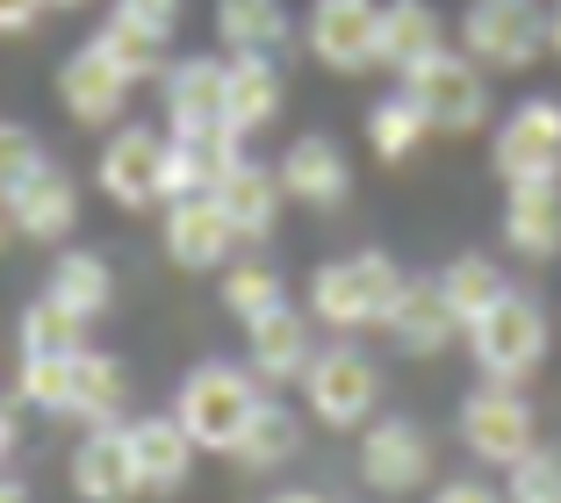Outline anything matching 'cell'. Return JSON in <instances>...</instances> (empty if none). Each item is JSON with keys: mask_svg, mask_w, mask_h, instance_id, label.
Masks as SVG:
<instances>
[{"mask_svg": "<svg viewBox=\"0 0 561 503\" xmlns=\"http://www.w3.org/2000/svg\"><path fill=\"white\" fill-rule=\"evenodd\" d=\"M397 295H403V266L389 252H346V260H324L310 274V317L339 339H353V331L389 324Z\"/></svg>", "mask_w": 561, "mask_h": 503, "instance_id": "6da1fadb", "label": "cell"}, {"mask_svg": "<svg viewBox=\"0 0 561 503\" xmlns=\"http://www.w3.org/2000/svg\"><path fill=\"white\" fill-rule=\"evenodd\" d=\"M547 345H554V324H547V309L526 288H504L468 324V353H476L482 381H504V389H526L533 374L547 367Z\"/></svg>", "mask_w": 561, "mask_h": 503, "instance_id": "7a4b0ae2", "label": "cell"}, {"mask_svg": "<svg viewBox=\"0 0 561 503\" xmlns=\"http://www.w3.org/2000/svg\"><path fill=\"white\" fill-rule=\"evenodd\" d=\"M260 381H252L245 367H231V359H202L195 374L181 381V396H173V418H181V432L195 438L202 454H231L238 438H245V424L260 418Z\"/></svg>", "mask_w": 561, "mask_h": 503, "instance_id": "3957f363", "label": "cell"}, {"mask_svg": "<svg viewBox=\"0 0 561 503\" xmlns=\"http://www.w3.org/2000/svg\"><path fill=\"white\" fill-rule=\"evenodd\" d=\"M461 50L482 72H533L547 58V0H468Z\"/></svg>", "mask_w": 561, "mask_h": 503, "instance_id": "277c9868", "label": "cell"}, {"mask_svg": "<svg viewBox=\"0 0 561 503\" xmlns=\"http://www.w3.org/2000/svg\"><path fill=\"white\" fill-rule=\"evenodd\" d=\"M403 94L417 101V115H425L432 130H482L490 123V72L468 58V50H439V58H425L417 72H403Z\"/></svg>", "mask_w": 561, "mask_h": 503, "instance_id": "5b68a950", "label": "cell"}, {"mask_svg": "<svg viewBox=\"0 0 561 503\" xmlns=\"http://www.w3.org/2000/svg\"><path fill=\"white\" fill-rule=\"evenodd\" d=\"M302 403H310V418L331 424V432H360L381 403V367L360 345H317L310 374H302Z\"/></svg>", "mask_w": 561, "mask_h": 503, "instance_id": "8992f818", "label": "cell"}, {"mask_svg": "<svg viewBox=\"0 0 561 503\" xmlns=\"http://www.w3.org/2000/svg\"><path fill=\"white\" fill-rule=\"evenodd\" d=\"M302 44L324 72L353 80V72L381 66V0H310Z\"/></svg>", "mask_w": 561, "mask_h": 503, "instance_id": "52a82bcc", "label": "cell"}, {"mask_svg": "<svg viewBox=\"0 0 561 503\" xmlns=\"http://www.w3.org/2000/svg\"><path fill=\"white\" fill-rule=\"evenodd\" d=\"M490 159H496V173H504V187L561 180V101L554 94L518 101V108L490 130Z\"/></svg>", "mask_w": 561, "mask_h": 503, "instance_id": "ba28073f", "label": "cell"}, {"mask_svg": "<svg viewBox=\"0 0 561 503\" xmlns=\"http://www.w3.org/2000/svg\"><path fill=\"white\" fill-rule=\"evenodd\" d=\"M461 446L482 460V468H512L540 446V424H533V403L504 381H482L461 403Z\"/></svg>", "mask_w": 561, "mask_h": 503, "instance_id": "9c48e42d", "label": "cell"}, {"mask_svg": "<svg viewBox=\"0 0 561 503\" xmlns=\"http://www.w3.org/2000/svg\"><path fill=\"white\" fill-rule=\"evenodd\" d=\"M181 30V0H116L108 22L94 30V44L116 58L130 80H165V50Z\"/></svg>", "mask_w": 561, "mask_h": 503, "instance_id": "30bf717a", "label": "cell"}, {"mask_svg": "<svg viewBox=\"0 0 561 503\" xmlns=\"http://www.w3.org/2000/svg\"><path fill=\"white\" fill-rule=\"evenodd\" d=\"M94 187L116 202V209H151V202H165V137L145 130V123H116L108 145H101V159H94Z\"/></svg>", "mask_w": 561, "mask_h": 503, "instance_id": "8fae6325", "label": "cell"}, {"mask_svg": "<svg viewBox=\"0 0 561 503\" xmlns=\"http://www.w3.org/2000/svg\"><path fill=\"white\" fill-rule=\"evenodd\" d=\"M360 482L381 496H411L432 482V438L417 418H367L360 424Z\"/></svg>", "mask_w": 561, "mask_h": 503, "instance_id": "7c38bea8", "label": "cell"}, {"mask_svg": "<svg viewBox=\"0 0 561 503\" xmlns=\"http://www.w3.org/2000/svg\"><path fill=\"white\" fill-rule=\"evenodd\" d=\"M130 87L137 80L94 44V36H87L66 66H58V101H66V115H72V123H87V130H116V115L130 108Z\"/></svg>", "mask_w": 561, "mask_h": 503, "instance_id": "4fadbf2b", "label": "cell"}, {"mask_svg": "<svg viewBox=\"0 0 561 503\" xmlns=\"http://www.w3.org/2000/svg\"><path fill=\"white\" fill-rule=\"evenodd\" d=\"M245 159V137L231 123H195V130H165V202L181 195H216V180Z\"/></svg>", "mask_w": 561, "mask_h": 503, "instance_id": "5bb4252c", "label": "cell"}, {"mask_svg": "<svg viewBox=\"0 0 561 503\" xmlns=\"http://www.w3.org/2000/svg\"><path fill=\"white\" fill-rule=\"evenodd\" d=\"M165 260L187 266V274H224L231 266V216L216 209V195H181V202H165Z\"/></svg>", "mask_w": 561, "mask_h": 503, "instance_id": "9a60e30c", "label": "cell"}, {"mask_svg": "<svg viewBox=\"0 0 561 503\" xmlns=\"http://www.w3.org/2000/svg\"><path fill=\"white\" fill-rule=\"evenodd\" d=\"M8 224L15 238H36V244H66L80 230V187L58 159H44L30 180H22L15 195H8Z\"/></svg>", "mask_w": 561, "mask_h": 503, "instance_id": "2e32d148", "label": "cell"}, {"mask_svg": "<svg viewBox=\"0 0 561 503\" xmlns=\"http://www.w3.org/2000/svg\"><path fill=\"white\" fill-rule=\"evenodd\" d=\"M72 496L80 503H137L145 482H137V460H130V432L123 424H94V432L72 446Z\"/></svg>", "mask_w": 561, "mask_h": 503, "instance_id": "e0dca14e", "label": "cell"}, {"mask_svg": "<svg viewBox=\"0 0 561 503\" xmlns=\"http://www.w3.org/2000/svg\"><path fill=\"white\" fill-rule=\"evenodd\" d=\"M274 173H280V195L302 202V209H339V202L353 195V165H346V151H339V137H324V130L296 137V145L280 151Z\"/></svg>", "mask_w": 561, "mask_h": 503, "instance_id": "ac0fdd59", "label": "cell"}, {"mask_svg": "<svg viewBox=\"0 0 561 503\" xmlns=\"http://www.w3.org/2000/svg\"><path fill=\"white\" fill-rule=\"evenodd\" d=\"M389 345L397 353H411V359H432V353H446L454 345V331H461V317H454V302H446V288H439V274L432 281H411L403 274V295H397V309H389Z\"/></svg>", "mask_w": 561, "mask_h": 503, "instance_id": "d6986e66", "label": "cell"}, {"mask_svg": "<svg viewBox=\"0 0 561 503\" xmlns=\"http://www.w3.org/2000/svg\"><path fill=\"white\" fill-rule=\"evenodd\" d=\"M123 432H130V460H137L145 496H173V489H187L202 446L181 432V418H130Z\"/></svg>", "mask_w": 561, "mask_h": 503, "instance_id": "ffe728a7", "label": "cell"}, {"mask_svg": "<svg viewBox=\"0 0 561 503\" xmlns=\"http://www.w3.org/2000/svg\"><path fill=\"white\" fill-rule=\"evenodd\" d=\"M504 244H512L518 260H533V266L561 260V180L504 187Z\"/></svg>", "mask_w": 561, "mask_h": 503, "instance_id": "44dd1931", "label": "cell"}, {"mask_svg": "<svg viewBox=\"0 0 561 503\" xmlns=\"http://www.w3.org/2000/svg\"><path fill=\"white\" fill-rule=\"evenodd\" d=\"M245 339H252V374H260V381H302V374H310V359H317L310 317H302V309H288V302L266 309V317H252Z\"/></svg>", "mask_w": 561, "mask_h": 503, "instance_id": "7402d4cb", "label": "cell"}, {"mask_svg": "<svg viewBox=\"0 0 561 503\" xmlns=\"http://www.w3.org/2000/svg\"><path fill=\"white\" fill-rule=\"evenodd\" d=\"M216 44L231 58H280L296 44V15L280 0H216Z\"/></svg>", "mask_w": 561, "mask_h": 503, "instance_id": "603a6c76", "label": "cell"}, {"mask_svg": "<svg viewBox=\"0 0 561 503\" xmlns=\"http://www.w3.org/2000/svg\"><path fill=\"white\" fill-rule=\"evenodd\" d=\"M216 209L231 216L238 244H260L266 230H274V216H280V173L260 165V159H238L231 173L216 180Z\"/></svg>", "mask_w": 561, "mask_h": 503, "instance_id": "cb8c5ba5", "label": "cell"}, {"mask_svg": "<svg viewBox=\"0 0 561 503\" xmlns=\"http://www.w3.org/2000/svg\"><path fill=\"white\" fill-rule=\"evenodd\" d=\"M224 72H231V58H173V66H165V80H159L165 123H173V130L224 123Z\"/></svg>", "mask_w": 561, "mask_h": 503, "instance_id": "d4e9b609", "label": "cell"}, {"mask_svg": "<svg viewBox=\"0 0 561 503\" xmlns=\"http://www.w3.org/2000/svg\"><path fill=\"white\" fill-rule=\"evenodd\" d=\"M280 108H288V80H280L274 58H231V72H224V123H231L238 137H252V130H266Z\"/></svg>", "mask_w": 561, "mask_h": 503, "instance_id": "484cf974", "label": "cell"}, {"mask_svg": "<svg viewBox=\"0 0 561 503\" xmlns=\"http://www.w3.org/2000/svg\"><path fill=\"white\" fill-rule=\"evenodd\" d=\"M446 50V22L432 15L425 0H389L381 8V72H417L425 58H439Z\"/></svg>", "mask_w": 561, "mask_h": 503, "instance_id": "4316f807", "label": "cell"}, {"mask_svg": "<svg viewBox=\"0 0 561 503\" xmlns=\"http://www.w3.org/2000/svg\"><path fill=\"white\" fill-rule=\"evenodd\" d=\"M123 403H130V381H123V367L108 353H72V403H66V418H80L87 432L94 424H123Z\"/></svg>", "mask_w": 561, "mask_h": 503, "instance_id": "83f0119b", "label": "cell"}, {"mask_svg": "<svg viewBox=\"0 0 561 503\" xmlns=\"http://www.w3.org/2000/svg\"><path fill=\"white\" fill-rule=\"evenodd\" d=\"M44 295H58L66 309H80L87 324H94L101 309L116 302V274H108V260H101V252H58V266H50Z\"/></svg>", "mask_w": 561, "mask_h": 503, "instance_id": "f1b7e54d", "label": "cell"}, {"mask_svg": "<svg viewBox=\"0 0 561 503\" xmlns=\"http://www.w3.org/2000/svg\"><path fill=\"white\" fill-rule=\"evenodd\" d=\"M425 137H432V123L417 115L411 94H389V101H375V108H367V151H375L381 165L417 159V145H425Z\"/></svg>", "mask_w": 561, "mask_h": 503, "instance_id": "f546056e", "label": "cell"}, {"mask_svg": "<svg viewBox=\"0 0 561 503\" xmlns=\"http://www.w3.org/2000/svg\"><path fill=\"white\" fill-rule=\"evenodd\" d=\"M439 288H446V302H454V317H461V331H468L512 281H504V266H496L490 252H461V260L439 266Z\"/></svg>", "mask_w": 561, "mask_h": 503, "instance_id": "4dcf8cb0", "label": "cell"}, {"mask_svg": "<svg viewBox=\"0 0 561 503\" xmlns=\"http://www.w3.org/2000/svg\"><path fill=\"white\" fill-rule=\"evenodd\" d=\"M296 446H302L296 410L288 403H260V418L245 424V438L231 446V460L238 468H280V460H296Z\"/></svg>", "mask_w": 561, "mask_h": 503, "instance_id": "1f68e13d", "label": "cell"}, {"mask_svg": "<svg viewBox=\"0 0 561 503\" xmlns=\"http://www.w3.org/2000/svg\"><path fill=\"white\" fill-rule=\"evenodd\" d=\"M22 353H87V317L58 295H36L22 309Z\"/></svg>", "mask_w": 561, "mask_h": 503, "instance_id": "d6a6232c", "label": "cell"}, {"mask_svg": "<svg viewBox=\"0 0 561 503\" xmlns=\"http://www.w3.org/2000/svg\"><path fill=\"white\" fill-rule=\"evenodd\" d=\"M288 295H280V274L266 260H231L224 266V309H231L238 324H252V317H266V309H280Z\"/></svg>", "mask_w": 561, "mask_h": 503, "instance_id": "836d02e7", "label": "cell"}, {"mask_svg": "<svg viewBox=\"0 0 561 503\" xmlns=\"http://www.w3.org/2000/svg\"><path fill=\"white\" fill-rule=\"evenodd\" d=\"M15 389H22V403H36L44 418H66V403H72V353H22Z\"/></svg>", "mask_w": 561, "mask_h": 503, "instance_id": "e575fe53", "label": "cell"}, {"mask_svg": "<svg viewBox=\"0 0 561 503\" xmlns=\"http://www.w3.org/2000/svg\"><path fill=\"white\" fill-rule=\"evenodd\" d=\"M512 496L504 503H561V454L554 446H533L526 460H512Z\"/></svg>", "mask_w": 561, "mask_h": 503, "instance_id": "d590c367", "label": "cell"}, {"mask_svg": "<svg viewBox=\"0 0 561 503\" xmlns=\"http://www.w3.org/2000/svg\"><path fill=\"white\" fill-rule=\"evenodd\" d=\"M44 165V145H36V130H22V123H0V202L15 195L22 180Z\"/></svg>", "mask_w": 561, "mask_h": 503, "instance_id": "8d00e7d4", "label": "cell"}, {"mask_svg": "<svg viewBox=\"0 0 561 503\" xmlns=\"http://www.w3.org/2000/svg\"><path fill=\"white\" fill-rule=\"evenodd\" d=\"M50 0H0V36H30L36 22H44Z\"/></svg>", "mask_w": 561, "mask_h": 503, "instance_id": "74e56055", "label": "cell"}, {"mask_svg": "<svg viewBox=\"0 0 561 503\" xmlns=\"http://www.w3.org/2000/svg\"><path fill=\"white\" fill-rule=\"evenodd\" d=\"M432 503H504L490 482H476V475H454V482H439L432 489Z\"/></svg>", "mask_w": 561, "mask_h": 503, "instance_id": "f35d334b", "label": "cell"}, {"mask_svg": "<svg viewBox=\"0 0 561 503\" xmlns=\"http://www.w3.org/2000/svg\"><path fill=\"white\" fill-rule=\"evenodd\" d=\"M15 432H22V424H15V403H0V460L15 454Z\"/></svg>", "mask_w": 561, "mask_h": 503, "instance_id": "ab89813d", "label": "cell"}, {"mask_svg": "<svg viewBox=\"0 0 561 503\" xmlns=\"http://www.w3.org/2000/svg\"><path fill=\"white\" fill-rule=\"evenodd\" d=\"M547 58H561V0H547Z\"/></svg>", "mask_w": 561, "mask_h": 503, "instance_id": "60d3db41", "label": "cell"}, {"mask_svg": "<svg viewBox=\"0 0 561 503\" xmlns=\"http://www.w3.org/2000/svg\"><path fill=\"white\" fill-rule=\"evenodd\" d=\"M0 503H30V489H22V482H8V475H0Z\"/></svg>", "mask_w": 561, "mask_h": 503, "instance_id": "b9f144b4", "label": "cell"}, {"mask_svg": "<svg viewBox=\"0 0 561 503\" xmlns=\"http://www.w3.org/2000/svg\"><path fill=\"white\" fill-rule=\"evenodd\" d=\"M274 503H324V496H317V489H280Z\"/></svg>", "mask_w": 561, "mask_h": 503, "instance_id": "7bdbcfd3", "label": "cell"}, {"mask_svg": "<svg viewBox=\"0 0 561 503\" xmlns=\"http://www.w3.org/2000/svg\"><path fill=\"white\" fill-rule=\"evenodd\" d=\"M8 238H15V224H8V202H0V244H8Z\"/></svg>", "mask_w": 561, "mask_h": 503, "instance_id": "ee69618b", "label": "cell"}, {"mask_svg": "<svg viewBox=\"0 0 561 503\" xmlns=\"http://www.w3.org/2000/svg\"><path fill=\"white\" fill-rule=\"evenodd\" d=\"M50 8H87V0H50Z\"/></svg>", "mask_w": 561, "mask_h": 503, "instance_id": "f6af8a7d", "label": "cell"}]
</instances>
